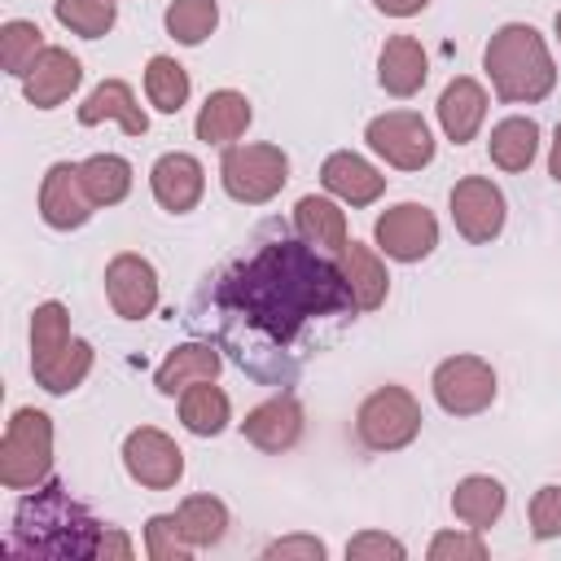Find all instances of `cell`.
<instances>
[{
  "label": "cell",
  "instance_id": "obj_1",
  "mask_svg": "<svg viewBox=\"0 0 561 561\" xmlns=\"http://www.w3.org/2000/svg\"><path fill=\"white\" fill-rule=\"evenodd\" d=\"M219 302L245 320V329L263 333L272 346H289L298 329L316 316H351L355 298L337 263L320 259L316 245L267 241L245 263L224 276Z\"/></svg>",
  "mask_w": 561,
  "mask_h": 561
},
{
  "label": "cell",
  "instance_id": "obj_2",
  "mask_svg": "<svg viewBox=\"0 0 561 561\" xmlns=\"http://www.w3.org/2000/svg\"><path fill=\"white\" fill-rule=\"evenodd\" d=\"M96 539H101V522L61 482H44L35 486V495L18 504L4 552L79 561V557H96Z\"/></svg>",
  "mask_w": 561,
  "mask_h": 561
},
{
  "label": "cell",
  "instance_id": "obj_3",
  "mask_svg": "<svg viewBox=\"0 0 561 561\" xmlns=\"http://www.w3.org/2000/svg\"><path fill=\"white\" fill-rule=\"evenodd\" d=\"M482 70L508 105H535L557 88V61L530 22H504L482 48Z\"/></svg>",
  "mask_w": 561,
  "mask_h": 561
},
{
  "label": "cell",
  "instance_id": "obj_4",
  "mask_svg": "<svg viewBox=\"0 0 561 561\" xmlns=\"http://www.w3.org/2000/svg\"><path fill=\"white\" fill-rule=\"evenodd\" d=\"M53 473V416L18 408L0 438V482L9 491H35Z\"/></svg>",
  "mask_w": 561,
  "mask_h": 561
},
{
  "label": "cell",
  "instance_id": "obj_5",
  "mask_svg": "<svg viewBox=\"0 0 561 561\" xmlns=\"http://www.w3.org/2000/svg\"><path fill=\"white\" fill-rule=\"evenodd\" d=\"M219 184L241 206H263L289 184V153L267 140L228 145L219 158Z\"/></svg>",
  "mask_w": 561,
  "mask_h": 561
},
{
  "label": "cell",
  "instance_id": "obj_6",
  "mask_svg": "<svg viewBox=\"0 0 561 561\" xmlns=\"http://www.w3.org/2000/svg\"><path fill=\"white\" fill-rule=\"evenodd\" d=\"M421 403L408 386H377L355 412V434L368 451H399L421 434Z\"/></svg>",
  "mask_w": 561,
  "mask_h": 561
},
{
  "label": "cell",
  "instance_id": "obj_7",
  "mask_svg": "<svg viewBox=\"0 0 561 561\" xmlns=\"http://www.w3.org/2000/svg\"><path fill=\"white\" fill-rule=\"evenodd\" d=\"M364 140L394 171H421L434 162V131L416 110H386V114L368 118Z\"/></svg>",
  "mask_w": 561,
  "mask_h": 561
},
{
  "label": "cell",
  "instance_id": "obj_8",
  "mask_svg": "<svg viewBox=\"0 0 561 561\" xmlns=\"http://www.w3.org/2000/svg\"><path fill=\"white\" fill-rule=\"evenodd\" d=\"M434 403L447 416H478L495 403V368L482 355H447L430 377Z\"/></svg>",
  "mask_w": 561,
  "mask_h": 561
},
{
  "label": "cell",
  "instance_id": "obj_9",
  "mask_svg": "<svg viewBox=\"0 0 561 561\" xmlns=\"http://www.w3.org/2000/svg\"><path fill=\"white\" fill-rule=\"evenodd\" d=\"M447 206H451L456 232H460L469 245H491V241L504 232L508 202H504L500 184L486 180V175H465V180H456Z\"/></svg>",
  "mask_w": 561,
  "mask_h": 561
},
{
  "label": "cell",
  "instance_id": "obj_10",
  "mask_svg": "<svg viewBox=\"0 0 561 561\" xmlns=\"http://www.w3.org/2000/svg\"><path fill=\"white\" fill-rule=\"evenodd\" d=\"M373 241L394 263H421L438 245V219H434V210L425 202H399V206L377 215Z\"/></svg>",
  "mask_w": 561,
  "mask_h": 561
},
{
  "label": "cell",
  "instance_id": "obj_11",
  "mask_svg": "<svg viewBox=\"0 0 561 561\" xmlns=\"http://www.w3.org/2000/svg\"><path fill=\"white\" fill-rule=\"evenodd\" d=\"M123 469L145 491H171L184 478V451L158 425H136L123 438Z\"/></svg>",
  "mask_w": 561,
  "mask_h": 561
},
{
  "label": "cell",
  "instance_id": "obj_12",
  "mask_svg": "<svg viewBox=\"0 0 561 561\" xmlns=\"http://www.w3.org/2000/svg\"><path fill=\"white\" fill-rule=\"evenodd\" d=\"M105 298H110L114 316H123V320L153 316V307H158V267L136 250L114 254L105 263Z\"/></svg>",
  "mask_w": 561,
  "mask_h": 561
},
{
  "label": "cell",
  "instance_id": "obj_13",
  "mask_svg": "<svg viewBox=\"0 0 561 561\" xmlns=\"http://www.w3.org/2000/svg\"><path fill=\"white\" fill-rule=\"evenodd\" d=\"M96 202L79 175V162H53L39 180V219L57 232H75L92 219Z\"/></svg>",
  "mask_w": 561,
  "mask_h": 561
},
{
  "label": "cell",
  "instance_id": "obj_14",
  "mask_svg": "<svg viewBox=\"0 0 561 561\" xmlns=\"http://www.w3.org/2000/svg\"><path fill=\"white\" fill-rule=\"evenodd\" d=\"M302 421L307 416H302V403L294 394H272V399H263L259 408L245 412L241 438L250 447L267 451V456H280V451H289L302 438Z\"/></svg>",
  "mask_w": 561,
  "mask_h": 561
},
{
  "label": "cell",
  "instance_id": "obj_15",
  "mask_svg": "<svg viewBox=\"0 0 561 561\" xmlns=\"http://www.w3.org/2000/svg\"><path fill=\"white\" fill-rule=\"evenodd\" d=\"M149 188H153V202H158L162 210L188 215V210L202 202V193H206V171H202V162H197L193 153L171 149V153H162V158L149 167Z\"/></svg>",
  "mask_w": 561,
  "mask_h": 561
},
{
  "label": "cell",
  "instance_id": "obj_16",
  "mask_svg": "<svg viewBox=\"0 0 561 561\" xmlns=\"http://www.w3.org/2000/svg\"><path fill=\"white\" fill-rule=\"evenodd\" d=\"M79 83H83V61H79L70 48L48 44V48L39 53V61L26 70L22 92H26V101H31L35 110H57L61 101L75 96Z\"/></svg>",
  "mask_w": 561,
  "mask_h": 561
},
{
  "label": "cell",
  "instance_id": "obj_17",
  "mask_svg": "<svg viewBox=\"0 0 561 561\" xmlns=\"http://www.w3.org/2000/svg\"><path fill=\"white\" fill-rule=\"evenodd\" d=\"M320 184H324L329 197H337L346 206H373L386 193V175L368 158H359L351 149H333L320 162Z\"/></svg>",
  "mask_w": 561,
  "mask_h": 561
},
{
  "label": "cell",
  "instance_id": "obj_18",
  "mask_svg": "<svg viewBox=\"0 0 561 561\" xmlns=\"http://www.w3.org/2000/svg\"><path fill=\"white\" fill-rule=\"evenodd\" d=\"M438 127H443V136L451 140V145H469L478 131H482V123H486V88L478 83V79H469V75H456L443 92H438Z\"/></svg>",
  "mask_w": 561,
  "mask_h": 561
},
{
  "label": "cell",
  "instance_id": "obj_19",
  "mask_svg": "<svg viewBox=\"0 0 561 561\" xmlns=\"http://www.w3.org/2000/svg\"><path fill=\"white\" fill-rule=\"evenodd\" d=\"M250 123H254L250 96L237 92V88H215V92L202 101V110H197V118H193V131H197L202 145L228 149V145H237V140L245 136Z\"/></svg>",
  "mask_w": 561,
  "mask_h": 561
},
{
  "label": "cell",
  "instance_id": "obj_20",
  "mask_svg": "<svg viewBox=\"0 0 561 561\" xmlns=\"http://www.w3.org/2000/svg\"><path fill=\"white\" fill-rule=\"evenodd\" d=\"M430 79V57L421 48V39L412 35H390L377 53V83L390 96H416Z\"/></svg>",
  "mask_w": 561,
  "mask_h": 561
},
{
  "label": "cell",
  "instance_id": "obj_21",
  "mask_svg": "<svg viewBox=\"0 0 561 561\" xmlns=\"http://www.w3.org/2000/svg\"><path fill=\"white\" fill-rule=\"evenodd\" d=\"M337 267L346 276V289L355 298V311H377L390 294V272L381 263V250L364 245V241H346L337 254Z\"/></svg>",
  "mask_w": 561,
  "mask_h": 561
},
{
  "label": "cell",
  "instance_id": "obj_22",
  "mask_svg": "<svg viewBox=\"0 0 561 561\" xmlns=\"http://www.w3.org/2000/svg\"><path fill=\"white\" fill-rule=\"evenodd\" d=\"M105 118H114L127 136H145V131H149V114L136 105V92H131V83H123V79H101V83L83 96V105H79V123H83V127H96V123H105Z\"/></svg>",
  "mask_w": 561,
  "mask_h": 561
},
{
  "label": "cell",
  "instance_id": "obj_23",
  "mask_svg": "<svg viewBox=\"0 0 561 561\" xmlns=\"http://www.w3.org/2000/svg\"><path fill=\"white\" fill-rule=\"evenodd\" d=\"M294 232L316 245V250H329V254H342V245L351 241L346 232V210L333 202V197H320V193H307L294 202Z\"/></svg>",
  "mask_w": 561,
  "mask_h": 561
},
{
  "label": "cell",
  "instance_id": "obj_24",
  "mask_svg": "<svg viewBox=\"0 0 561 561\" xmlns=\"http://www.w3.org/2000/svg\"><path fill=\"white\" fill-rule=\"evenodd\" d=\"M504 504H508V491L500 478L491 473H469L456 482L451 491V513L456 522H465L469 530H491L500 517H504Z\"/></svg>",
  "mask_w": 561,
  "mask_h": 561
},
{
  "label": "cell",
  "instance_id": "obj_25",
  "mask_svg": "<svg viewBox=\"0 0 561 561\" xmlns=\"http://www.w3.org/2000/svg\"><path fill=\"white\" fill-rule=\"evenodd\" d=\"M219 368H224V359H219L215 346H206V342H180V346L158 364L153 386H158L162 394H180V390H188L193 381H215Z\"/></svg>",
  "mask_w": 561,
  "mask_h": 561
},
{
  "label": "cell",
  "instance_id": "obj_26",
  "mask_svg": "<svg viewBox=\"0 0 561 561\" xmlns=\"http://www.w3.org/2000/svg\"><path fill=\"white\" fill-rule=\"evenodd\" d=\"M486 153H491V162H495L500 171H508V175L526 171V167L535 162V153H539V123H535L530 114H508V118H500V123L491 127V136H486Z\"/></svg>",
  "mask_w": 561,
  "mask_h": 561
},
{
  "label": "cell",
  "instance_id": "obj_27",
  "mask_svg": "<svg viewBox=\"0 0 561 561\" xmlns=\"http://www.w3.org/2000/svg\"><path fill=\"white\" fill-rule=\"evenodd\" d=\"M232 421V403L215 381H193L188 390H180V425L197 438H215L224 434Z\"/></svg>",
  "mask_w": 561,
  "mask_h": 561
},
{
  "label": "cell",
  "instance_id": "obj_28",
  "mask_svg": "<svg viewBox=\"0 0 561 561\" xmlns=\"http://www.w3.org/2000/svg\"><path fill=\"white\" fill-rule=\"evenodd\" d=\"M175 522L193 548H215L228 535V504L219 495H184L175 508Z\"/></svg>",
  "mask_w": 561,
  "mask_h": 561
},
{
  "label": "cell",
  "instance_id": "obj_29",
  "mask_svg": "<svg viewBox=\"0 0 561 561\" xmlns=\"http://www.w3.org/2000/svg\"><path fill=\"white\" fill-rule=\"evenodd\" d=\"M188 92H193L188 70H184L175 57L153 53V57L145 61V96H149V105H153L158 114H180V110L188 105Z\"/></svg>",
  "mask_w": 561,
  "mask_h": 561
},
{
  "label": "cell",
  "instance_id": "obj_30",
  "mask_svg": "<svg viewBox=\"0 0 561 561\" xmlns=\"http://www.w3.org/2000/svg\"><path fill=\"white\" fill-rule=\"evenodd\" d=\"M70 342H75V333H70V311H66L57 298L39 302V307L31 311V368H44V364L57 359Z\"/></svg>",
  "mask_w": 561,
  "mask_h": 561
},
{
  "label": "cell",
  "instance_id": "obj_31",
  "mask_svg": "<svg viewBox=\"0 0 561 561\" xmlns=\"http://www.w3.org/2000/svg\"><path fill=\"white\" fill-rule=\"evenodd\" d=\"M79 175L96 206H118L131 193V162L123 153H92L79 162Z\"/></svg>",
  "mask_w": 561,
  "mask_h": 561
},
{
  "label": "cell",
  "instance_id": "obj_32",
  "mask_svg": "<svg viewBox=\"0 0 561 561\" xmlns=\"http://www.w3.org/2000/svg\"><path fill=\"white\" fill-rule=\"evenodd\" d=\"M92 342H83V337H75L57 359H48L44 368H31V377H35V386H44L48 394H70V390H79L83 386V377L92 373Z\"/></svg>",
  "mask_w": 561,
  "mask_h": 561
},
{
  "label": "cell",
  "instance_id": "obj_33",
  "mask_svg": "<svg viewBox=\"0 0 561 561\" xmlns=\"http://www.w3.org/2000/svg\"><path fill=\"white\" fill-rule=\"evenodd\" d=\"M162 22H167V35H171L175 44L197 48V44H206V39L215 35V26H219V4H215V0H171Z\"/></svg>",
  "mask_w": 561,
  "mask_h": 561
},
{
  "label": "cell",
  "instance_id": "obj_34",
  "mask_svg": "<svg viewBox=\"0 0 561 561\" xmlns=\"http://www.w3.org/2000/svg\"><path fill=\"white\" fill-rule=\"evenodd\" d=\"M53 18L79 39H101L118 22V0H53Z\"/></svg>",
  "mask_w": 561,
  "mask_h": 561
},
{
  "label": "cell",
  "instance_id": "obj_35",
  "mask_svg": "<svg viewBox=\"0 0 561 561\" xmlns=\"http://www.w3.org/2000/svg\"><path fill=\"white\" fill-rule=\"evenodd\" d=\"M44 48H48V44H44V31H39L35 22L13 18V22L0 26V66H4V75L26 79V70L39 61Z\"/></svg>",
  "mask_w": 561,
  "mask_h": 561
},
{
  "label": "cell",
  "instance_id": "obj_36",
  "mask_svg": "<svg viewBox=\"0 0 561 561\" xmlns=\"http://www.w3.org/2000/svg\"><path fill=\"white\" fill-rule=\"evenodd\" d=\"M145 552H149V561H188L197 548L184 539L175 513H153L145 522Z\"/></svg>",
  "mask_w": 561,
  "mask_h": 561
},
{
  "label": "cell",
  "instance_id": "obj_37",
  "mask_svg": "<svg viewBox=\"0 0 561 561\" xmlns=\"http://www.w3.org/2000/svg\"><path fill=\"white\" fill-rule=\"evenodd\" d=\"M430 561H486L482 530H438L425 548Z\"/></svg>",
  "mask_w": 561,
  "mask_h": 561
},
{
  "label": "cell",
  "instance_id": "obj_38",
  "mask_svg": "<svg viewBox=\"0 0 561 561\" xmlns=\"http://www.w3.org/2000/svg\"><path fill=\"white\" fill-rule=\"evenodd\" d=\"M530 535L535 539H557L561 535V486L548 482L530 495Z\"/></svg>",
  "mask_w": 561,
  "mask_h": 561
},
{
  "label": "cell",
  "instance_id": "obj_39",
  "mask_svg": "<svg viewBox=\"0 0 561 561\" xmlns=\"http://www.w3.org/2000/svg\"><path fill=\"white\" fill-rule=\"evenodd\" d=\"M346 557H351V561H403L408 548H403L394 535H386V530H359V535L346 543Z\"/></svg>",
  "mask_w": 561,
  "mask_h": 561
},
{
  "label": "cell",
  "instance_id": "obj_40",
  "mask_svg": "<svg viewBox=\"0 0 561 561\" xmlns=\"http://www.w3.org/2000/svg\"><path fill=\"white\" fill-rule=\"evenodd\" d=\"M324 543L316 539V535H285V539H272L267 548H263V557L267 561H289V557H302V561H324Z\"/></svg>",
  "mask_w": 561,
  "mask_h": 561
},
{
  "label": "cell",
  "instance_id": "obj_41",
  "mask_svg": "<svg viewBox=\"0 0 561 561\" xmlns=\"http://www.w3.org/2000/svg\"><path fill=\"white\" fill-rule=\"evenodd\" d=\"M96 557H105V561H127V557H131V539H127L123 530L105 526L101 539H96Z\"/></svg>",
  "mask_w": 561,
  "mask_h": 561
},
{
  "label": "cell",
  "instance_id": "obj_42",
  "mask_svg": "<svg viewBox=\"0 0 561 561\" xmlns=\"http://www.w3.org/2000/svg\"><path fill=\"white\" fill-rule=\"evenodd\" d=\"M373 9L386 18H416L421 9H430V0H373Z\"/></svg>",
  "mask_w": 561,
  "mask_h": 561
},
{
  "label": "cell",
  "instance_id": "obj_43",
  "mask_svg": "<svg viewBox=\"0 0 561 561\" xmlns=\"http://www.w3.org/2000/svg\"><path fill=\"white\" fill-rule=\"evenodd\" d=\"M548 175L561 184V123H557V131H552V149H548Z\"/></svg>",
  "mask_w": 561,
  "mask_h": 561
},
{
  "label": "cell",
  "instance_id": "obj_44",
  "mask_svg": "<svg viewBox=\"0 0 561 561\" xmlns=\"http://www.w3.org/2000/svg\"><path fill=\"white\" fill-rule=\"evenodd\" d=\"M552 31H557V44H561V9H557V18H552Z\"/></svg>",
  "mask_w": 561,
  "mask_h": 561
}]
</instances>
